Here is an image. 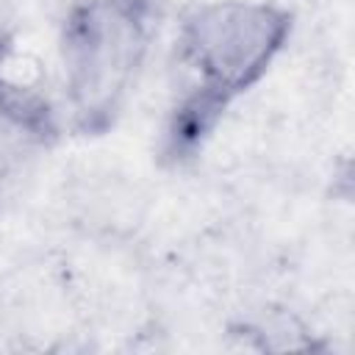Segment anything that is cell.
Listing matches in <instances>:
<instances>
[{
	"label": "cell",
	"instance_id": "1",
	"mask_svg": "<svg viewBox=\"0 0 355 355\" xmlns=\"http://www.w3.org/2000/svg\"><path fill=\"white\" fill-rule=\"evenodd\" d=\"M161 0H78L58 33L64 97L72 128L100 136L114 128L150 55Z\"/></svg>",
	"mask_w": 355,
	"mask_h": 355
},
{
	"label": "cell",
	"instance_id": "2",
	"mask_svg": "<svg viewBox=\"0 0 355 355\" xmlns=\"http://www.w3.org/2000/svg\"><path fill=\"white\" fill-rule=\"evenodd\" d=\"M294 31V14L272 0H211L183 14L175 39L189 89L230 108L258 86Z\"/></svg>",
	"mask_w": 355,
	"mask_h": 355
}]
</instances>
